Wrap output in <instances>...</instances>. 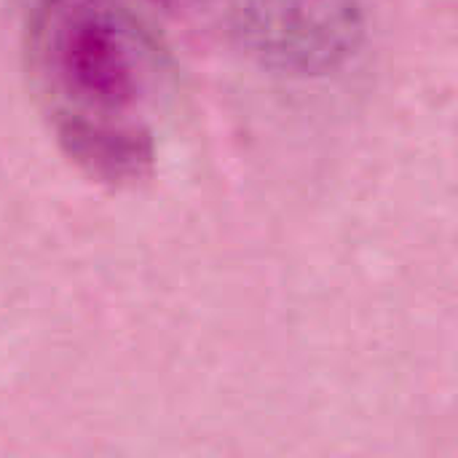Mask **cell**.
I'll use <instances>...</instances> for the list:
<instances>
[{"label": "cell", "instance_id": "cell-1", "mask_svg": "<svg viewBox=\"0 0 458 458\" xmlns=\"http://www.w3.org/2000/svg\"><path fill=\"white\" fill-rule=\"evenodd\" d=\"M46 67L70 113L59 118L64 150L140 134L121 115L140 99V59L118 16L97 0H64L46 27Z\"/></svg>", "mask_w": 458, "mask_h": 458}, {"label": "cell", "instance_id": "cell-2", "mask_svg": "<svg viewBox=\"0 0 458 458\" xmlns=\"http://www.w3.org/2000/svg\"><path fill=\"white\" fill-rule=\"evenodd\" d=\"M260 43L276 64L298 72H330L362 38L360 0H260Z\"/></svg>", "mask_w": 458, "mask_h": 458}]
</instances>
